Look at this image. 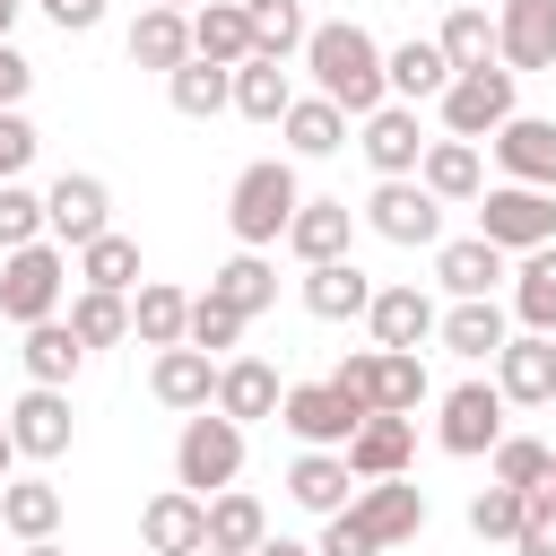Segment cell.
<instances>
[{
    "instance_id": "61",
    "label": "cell",
    "mask_w": 556,
    "mask_h": 556,
    "mask_svg": "<svg viewBox=\"0 0 556 556\" xmlns=\"http://www.w3.org/2000/svg\"><path fill=\"white\" fill-rule=\"evenodd\" d=\"M547 486H556V460H547Z\"/></svg>"
},
{
    "instance_id": "20",
    "label": "cell",
    "mask_w": 556,
    "mask_h": 556,
    "mask_svg": "<svg viewBox=\"0 0 556 556\" xmlns=\"http://www.w3.org/2000/svg\"><path fill=\"white\" fill-rule=\"evenodd\" d=\"M434 278H443V295H495L513 278V252H495L486 235H452V243H434Z\"/></svg>"
},
{
    "instance_id": "12",
    "label": "cell",
    "mask_w": 556,
    "mask_h": 556,
    "mask_svg": "<svg viewBox=\"0 0 556 556\" xmlns=\"http://www.w3.org/2000/svg\"><path fill=\"white\" fill-rule=\"evenodd\" d=\"M486 365H495L504 408H547V400H556V339H547V330H513Z\"/></svg>"
},
{
    "instance_id": "19",
    "label": "cell",
    "mask_w": 556,
    "mask_h": 556,
    "mask_svg": "<svg viewBox=\"0 0 556 556\" xmlns=\"http://www.w3.org/2000/svg\"><path fill=\"white\" fill-rule=\"evenodd\" d=\"M304 269L313 261H348V243H356V208L348 200H295V217H287V235H278Z\"/></svg>"
},
{
    "instance_id": "60",
    "label": "cell",
    "mask_w": 556,
    "mask_h": 556,
    "mask_svg": "<svg viewBox=\"0 0 556 556\" xmlns=\"http://www.w3.org/2000/svg\"><path fill=\"white\" fill-rule=\"evenodd\" d=\"M191 556H226V547H191Z\"/></svg>"
},
{
    "instance_id": "53",
    "label": "cell",
    "mask_w": 556,
    "mask_h": 556,
    "mask_svg": "<svg viewBox=\"0 0 556 556\" xmlns=\"http://www.w3.org/2000/svg\"><path fill=\"white\" fill-rule=\"evenodd\" d=\"M35 9H43L61 35H96V26H104V0H35Z\"/></svg>"
},
{
    "instance_id": "39",
    "label": "cell",
    "mask_w": 556,
    "mask_h": 556,
    "mask_svg": "<svg viewBox=\"0 0 556 556\" xmlns=\"http://www.w3.org/2000/svg\"><path fill=\"white\" fill-rule=\"evenodd\" d=\"M513 321H521V330H547V339H556V243L521 252V269H513Z\"/></svg>"
},
{
    "instance_id": "25",
    "label": "cell",
    "mask_w": 556,
    "mask_h": 556,
    "mask_svg": "<svg viewBox=\"0 0 556 556\" xmlns=\"http://www.w3.org/2000/svg\"><path fill=\"white\" fill-rule=\"evenodd\" d=\"M365 330H374V348H426L434 339V295L426 287H374Z\"/></svg>"
},
{
    "instance_id": "32",
    "label": "cell",
    "mask_w": 556,
    "mask_h": 556,
    "mask_svg": "<svg viewBox=\"0 0 556 556\" xmlns=\"http://www.w3.org/2000/svg\"><path fill=\"white\" fill-rule=\"evenodd\" d=\"M165 96H174V113L182 122H217L226 104H235V70H217V61H182V70H165Z\"/></svg>"
},
{
    "instance_id": "10",
    "label": "cell",
    "mask_w": 556,
    "mask_h": 556,
    "mask_svg": "<svg viewBox=\"0 0 556 556\" xmlns=\"http://www.w3.org/2000/svg\"><path fill=\"white\" fill-rule=\"evenodd\" d=\"M0 417H9L17 460H61V452H70V426H78V417H70V391H52V382H26Z\"/></svg>"
},
{
    "instance_id": "5",
    "label": "cell",
    "mask_w": 556,
    "mask_h": 556,
    "mask_svg": "<svg viewBox=\"0 0 556 556\" xmlns=\"http://www.w3.org/2000/svg\"><path fill=\"white\" fill-rule=\"evenodd\" d=\"M478 235L495 243V252H539V243H556V191H539V182H486L478 191Z\"/></svg>"
},
{
    "instance_id": "6",
    "label": "cell",
    "mask_w": 556,
    "mask_h": 556,
    "mask_svg": "<svg viewBox=\"0 0 556 556\" xmlns=\"http://www.w3.org/2000/svg\"><path fill=\"white\" fill-rule=\"evenodd\" d=\"M434 104H443V139H495V130L521 113L504 61H486V70H452V87H443Z\"/></svg>"
},
{
    "instance_id": "51",
    "label": "cell",
    "mask_w": 556,
    "mask_h": 556,
    "mask_svg": "<svg viewBox=\"0 0 556 556\" xmlns=\"http://www.w3.org/2000/svg\"><path fill=\"white\" fill-rule=\"evenodd\" d=\"M35 148H43V139H35V122H26L17 104H0V182H17V174L35 165Z\"/></svg>"
},
{
    "instance_id": "52",
    "label": "cell",
    "mask_w": 556,
    "mask_h": 556,
    "mask_svg": "<svg viewBox=\"0 0 556 556\" xmlns=\"http://www.w3.org/2000/svg\"><path fill=\"white\" fill-rule=\"evenodd\" d=\"M313 556H382V547H374V530H365L356 513H321V539H313Z\"/></svg>"
},
{
    "instance_id": "13",
    "label": "cell",
    "mask_w": 556,
    "mask_h": 556,
    "mask_svg": "<svg viewBox=\"0 0 556 556\" xmlns=\"http://www.w3.org/2000/svg\"><path fill=\"white\" fill-rule=\"evenodd\" d=\"M356 417H365V408H348L330 382H287V391H278V426H287L295 443H313V452H339V443L356 434Z\"/></svg>"
},
{
    "instance_id": "9",
    "label": "cell",
    "mask_w": 556,
    "mask_h": 556,
    "mask_svg": "<svg viewBox=\"0 0 556 556\" xmlns=\"http://www.w3.org/2000/svg\"><path fill=\"white\" fill-rule=\"evenodd\" d=\"M104 226H113V191H104V174H61V182L43 191V235H52L61 252L96 243Z\"/></svg>"
},
{
    "instance_id": "40",
    "label": "cell",
    "mask_w": 556,
    "mask_h": 556,
    "mask_svg": "<svg viewBox=\"0 0 556 556\" xmlns=\"http://www.w3.org/2000/svg\"><path fill=\"white\" fill-rule=\"evenodd\" d=\"M61 321L78 330V348H87V356H96V348H122V339H130V295H104V287H78Z\"/></svg>"
},
{
    "instance_id": "48",
    "label": "cell",
    "mask_w": 556,
    "mask_h": 556,
    "mask_svg": "<svg viewBox=\"0 0 556 556\" xmlns=\"http://www.w3.org/2000/svg\"><path fill=\"white\" fill-rule=\"evenodd\" d=\"M35 235H43V191L0 182V252H17V243H35Z\"/></svg>"
},
{
    "instance_id": "59",
    "label": "cell",
    "mask_w": 556,
    "mask_h": 556,
    "mask_svg": "<svg viewBox=\"0 0 556 556\" xmlns=\"http://www.w3.org/2000/svg\"><path fill=\"white\" fill-rule=\"evenodd\" d=\"M156 9H200V0H156Z\"/></svg>"
},
{
    "instance_id": "11",
    "label": "cell",
    "mask_w": 556,
    "mask_h": 556,
    "mask_svg": "<svg viewBox=\"0 0 556 556\" xmlns=\"http://www.w3.org/2000/svg\"><path fill=\"white\" fill-rule=\"evenodd\" d=\"M348 513L374 530V547H408L417 530H426V486L400 469V478H365L356 495H348Z\"/></svg>"
},
{
    "instance_id": "58",
    "label": "cell",
    "mask_w": 556,
    "mask_h": 556,
    "mask_svg": "<svg viewBox=\"0 0 556 556\" xmlns=\"http://www.w3.org/2000/svg\"><path fill=\"white\" fill-rule=\"evenodd\" d=\"M17 9H26V0H0V43H9V26H17Z\"/></svg>"
},
{
    "instance_id": "56",
    "label": "cell",
    "mask_w": 556,
    "mask_h": 556,
    "mask_svg": "<svg viewBox=\"0 0 556 556\" xmlns=\"http://www.w3.org/2000/svg\"><path fill=\"white\" fill-rule=\"evenodd\" d=\"M17 556H70L61 539H17Z\"/></svg>"
},
{
    "instance_id": "21",
    "label": "cell",
    "mask_w": 556,
    "mask_h": 556,
    "mask_svg": "<svg viewBox=\"0 0 556 556\" xmlns=\"http://www.w3.org/2000/svg\"><path fill=\"white\" fill-rule=\"evenodd\" d=\"M434 339H443L452 356L486 365V356L513 339V321H504V304H495V295H452V313H434Z\"/></svg>"
},
{
    "instance_id": "16",
    "label": "cell",
    "mask_w": 556,
    "mask_h": 556,
    "mask_svg": "<svg viewBox=\"0 0 556 556\" xmlns=\"http://www.w3.org/2000/svg\"><path fill=\"white\" fill-rule=\"evenodd\" d=\"M408 452H417V417H356V434L339 443V460H348V478L365 486V478H400L408 469Z\"/></svg>"
},
{
    "instance_id": "26",
    "label": "cell",
    "mask_w": 556,
    "mask_h": 556,
    "mask_svg": "<svg viewBox=\"0 0 556 556\" xmlns=\"http://www.w3.org/2000/svg\"><path fill=\"white\" fill-rule=\"evenodd\" d=\"M182 61H191V9H156V0H148V9L130 17V70H156V78H165V70H182Z\"/></svg>"
},
{
    "instance_id": "42",
    "label": "cell",
    "mask_w": 556,
    "mask_h": 556,
    "mask_svg": "<svg viewBox=\"0 0 556 556\" xmlns=\"http://www.w3.org/2000/svg\"><path fill=\"white\" fill-rule=\"evenodd\" d=\"M208 295H217V304H235V313L252 321V313H269V304H278V269H269L261 252H235V261L208 278Z\"/></svg>"
},
{
    "instance_id": "17",
    "label": "cell",
    "mask_w": 556,
    "mask_h": 556,
    "mask_svg": "<svg viewBox=\"0 0 556 556\" xmlns=\"http://www.w3.org/2000/svg\"><path fill=\"white\" fill-rule=\"evenodd\" d=\"M139 547H148V556H191V547H208V495H191V486L148 495V513H139Z\"/></svg>"
},
{
    "instance_id": "46",
    "label": "cell",
    "mask_w": 556,
    "mask_h": 556,
    "mask_svg": "<svg viewBox=\"0 0 556 556\" xmlns=\"http://www.w3.org/2000/svg\"><path fill=\"white\" fill-rule=\"evenodd\" d=\"M182 339L217 356V348H235V339H243V313H235V304H217V295H191V313H182Z\"/></svg>"
},
{
    "instance_id": "45",
    "label": "cell",
    "mask_w": 556,
    "mask_h": 556,
    "mask_svg": "<svg viewBox=\"0 0 556 556\" xmlns=\"http://www.w3.org/2000/svg\"><path fill=\"white\" fill-rule=\"evenodd\" d=\"M486 460H495V486H521V495H530V486H547L556 443H539V434H495V452H486Z\"/></svg>"
},
{
    "instance_id": "3",
    "label": "cell",
    "mask_w": 556,
    "mask_h": 556,
    "mask_svg": "<svg viewBox=\"0 0 556 556\" xmlns=\"http://www.w3.org/2000/svg\"><path fill=\"white\" fill-rule=\"evenodd\" d=\"M61 287H70V252L52 243V235H35V243H17V252H0V321H52L61 313Z\"/></svg>"
},
{
    "instance_id": "22",
    "label": "cell",
    "mask_w": 556,
    "mask_h": 556,
    "mask_svg": "<svg viewBox=\"0 0 556 556\" xmlns=\"http://www.w3.org/2000/svg\"><path fill=\"white\" fill-rule=\"evenodd\" d=\"M148 391H156L165 408H182V417H191V408H208V400H217V356H208V348H191V339H182V348H156Z\"/></svg>"
},
{
    "instance_id": "4",
    "label": "cell",
    "mask_w": 556,
    "mask_h": 556,
    "mask_svg": "<svg viewBox=\"0 0 556 556\" xmlns=\"http://www.w3.org/2000/svg\"><path fill=\"white\" fill-rule=\"evenodd\" d=\"M235 478H243V426L217 417V408H191L182 434H174V486L217 495V486H235Z\"/></svg>"
},
{
    "instance_id": "55",
    "label": "cell",
    "mask_w": 556,
    "mask_h": 556,
    "mask_svg": "<svg viewBox=\"0 0 556 556\" xmlns=\"http://www.w3.org/2000/svg\"><path fill=\"white\" fill-rule=\"evenodd\" d=\"M252 556H313V547H304V539H261Z\"/></svg>"
},
{
    "instance_id": "43",
    "label": "cell",
    "mask_w": 556,
    "mask_h": 556,
    "mask_svg": "<svg viewBox=\"0 0 556 556\" xmlns=\"http://www.w3.org/2000/svg\"><path fill=\"white\" fill-rule=\"evenodd\" d=\"M243 17H252V52H269V61H295L313 35L304 0H243Z\"/></svg>"
},
{
    "instance_id": "15",
    "label": "cell",
    "mask_w": 556,
    "mask_h": 556,
    "mask_svg": "<svg viewBox=\"0 0 556 556\" xmlns=\"http://www.w3.org/2000/svg\"><path fill=\"white\" fill-rule=\"evenodd\" d=\"M356 148H365V165H374V182H391V174H417V156H426V130H417V104H374L365 122H356Z\"/></svg>"
},
{
    "instance_id": "27",
    "label": "cell",
    "mask_w": 556,
    "mask_h": 556,
    "mask_svg": "<svg viewBox=\"0 0 556 556\" xmlns=\"http://www.w3.org/2000/svg\"><path fill=\"white\" fill-rule=\"evenodd\" d=\"M365 304H374V278L356 261H313L304 269V313L313 321H365Z\"/></svg>"
},
{
    "instance_id": "33",
    "label": "cell",
    "mask_w": 556,
    "mask_h": 556,
    "mask_svg": "<svg viewBox=\"0 0 556 556\" xmlns=\"http://www.w3.org/2000/svg\"><path fill=\"white\" fill-rule=\"evenodd\" d=\"M182 313H191L182 287H165V278H139L130 287V339L139 348H182Z\"/></svg>"
},
{
    "instance_id": "1",
    "label": "cell",
    "mask_w": 556,
    "mask_h": 556,
    "mask_svg": "<svg viewBox=\"0 0 556 556\" xmlns=\"http://www.w3.org/2000/svg\"><path fill=\"white\" fill-rule=\"evenodd\" d=\"M304 70H313V96H330L348 122H365L374 104H391V87H382V43H374L356 17L313 26V35H304Z\"/></svg>"
},
{
    "instance_id": "57",
    "label": "cell",
    "mask_w": 556,
    "mask_h": 556,
    "mask_svg": "<svg viewBox=\"0 0 556 556\" xmlns=\"http://www.w3.org/2000/svg\"><path fill=\"white\" fill-rule=\"evenodd\" d=\"M17 469V443H9V417H0V478Z\"/></svg>"
},
{
    "instance_id": "34",
    "label": "cell",
    "mask_w": 556,
    "mask_h": 556,
    "mask_svg": "<svg viewBox=\"0 0 556 556\" xmlns=\"http://www.w3.org/2000/svg\"><path fill=\"white\" fill-rule=\"evenodd\" d=\"M426 400H434L426 356H417V348H382V356H374V408H382V417H417Z\"/></svg>"
},
{
    "instance_id": "7",
    "label": "cell",
    "mask_w": 556,
    "mask_h": 556,
    "mask_svg": "<svg viewBox=\"0 0 556 556\" xmlns=\"http://www.w3.org/2000/svg\"><path fill=\"white\" fill-rule=\"evenodd\" d=\"M495 434H504V391H495V374H486V382H452V391L434 400V443H443L452 460L495 452Z\"/></svg>"
},
{
    "instance_id": "49",
    "label": "cell",
    "mask_w": 556,
    "mask_h": 556,
    "mask_svg": "<svg viewBox=\"0 0 556 556\" xmlns=\"http://www.w3.org/2000/svg\"><path fill=\"white\" fill-rule=\"evenodd\" d=\"M513 556H556V486H530V495H521V530H513Z\"/></svg>"
},
{
    "instance_id": "62",
    "label": "cell",
    "mask_w": 556,
    "mask_h": 556,
    "mask_svg": "<svg viewBox=\"0 0 556 556\" xmlns=\"http://www.w3.org/2000/svg\"><path fill=\"white\" fill-rule=\"evenodd\" d=\"M139 556H148V547H139Z\"/></svg>"
},
{
    "instance_id": "14",
    "label": "cell",
    "mask_w": 556,
    "mask_h": 556,
    "mask_svg": "<svg viewBox=\"0 0 556 556\" xmlns=\"http://www.w3.org/2000/svg\"><path fill=\"white\" fill-rule=\"evenodd\" d=\"M495 61H504L513 78L556 70V0H504V9H495Z\"/></svg>"
},
{
    "instance_id": "8",
    "label": "cell",
    "mask_w": 556,
    "mask_h": 556,
    "mask_svg": "<svg viewBox=\"0 0 556 556\" xmlns=\"http://www.w3.org/2000/svg\"><path fill=\"white\" fill-rule=\"evenodd\" d=\"M365 226H374L382 243L417 252V243H443V200H434L417 174H391V182H374V200H365Z\"/></svg>"
},
{
    "instance_id": "41",
    "label": "cell",
    "mask_w": 556,
    "mask_h": 556,
    "mask_svg": "<svg viewBox=\"0 0 556 556\" xmlns=\"http://www.w3.org/2000/svg\"><path fill=\"white\" fill-rule=\"evenodd\" d=\"M78 287H104V295H130L139 287V243L130 235H96V243H78Z\"/></svg>"
},
{
    "instance_id": "23",
    "label": "cell",
    "mask_w": 556,
    "mask_h": 556,
    "mask_svg": "<svg viewBox=\"0 0 556 556\" xmlns=\"http://www.w3.org/2000/svg\"><path fill=\"white\" fill-rule=\"evenodd\" d=\"M278 391H287V382H278V365H269V356H226V365H217V400H208V408H217V417H235V426H252V417H278Z\"/></svg>"
},
{
    "instance_id": "36",
    "label": "cell",
    "mask_w": 556,
    "mask_h": 556,
    "mask_svg": "<svg viewBox=\"0 0 556 556\" xmlns=\"http://www.w3.org/2000/svg\"><path fill=\"white\" fill-rule=\"evenodd\" d=\"M287 104H295V78H287V61H269V52L235 61V113H243V122H278Z\"/></svg>"
},
{
    "instance_id": "29",
    "label": "cell",
    "mask_w": 556,
    "mask_h": 556,
    "mask_svg": "<svg viewBox=\"0 0 556 556\" xmlns=\"http://www.w3.org/2000/svg\"><path fill=\"white\" fill-rule=\"evenodd\" d=\"M17 365H26V382H52V391H70V382H78V365H87V348H78V330L52 313V321H26V348H17Z\"/></svg>"
},
{
    "instance_id": "28",
    "label": "cell",
    "mask_w": 556,
    "mask_h": 556,
    "mask_svg": "<svg viewBox=\"0 0 556 556\" xmlns=\"http://www.w3.org/2000/svg\"><path fill=\"white\" fill-rule=\"evenodd\" d=\"M417 182L452 208V200H478L486 191V165H478V139H426V156H417Z\"/></svg>"
},
{
    "instance_id": "35",
    "label": "cell",
    "mask_w": 556,
    "mask_h": 556,
    "mask_svg": "<svg viewBox=\"0 0 556 556\" xmlns=\"http://www.w3.org/2000/svg\"><path fill=\"white\" fill-rule=\"evenodd\" d=\"M0 530L9 539H52L61 530V486L52 478H0Z\"/></svg>"
},
{
    "instance_id": "44",
    "label": "cell",
    "mask_w": 556,
    "mask_h": 556,
    "mask_svg": "<svg viewBox=\"0 0 556 556\" xmlns=\"http://www.w3.org/2000/svg\"><path fill=\"white\" fill-rule=\"evenodd\" d=\"M434 43H443V61H452V70H486V61H495V17L460 0V9L434 26Z\"/></svg>"
},
{
    "instance_id": "24",
    "label": "cell",
    "mask_w": 556,
    "mask_h": 556,
    "mask_svg": "<svg viewBox=\"0 0 556 556\" xmlns=\"http://www.w3.org/2000/svg\"><path fill=\"white\" fill-rule=\"evenodd\" d=\"M382 87H391L400 104H434V96L452 87V61H443V43H434V35H408V43H391V52H382Z\"/></svg>"
},
{
    "instance_id": "38",
    "label": "cell",
    "mask_w": 556,
    "mask_h": 556,
    "mask_svg": "<svg viewBox=\"0 0 556 556\" xmlns=\"http://www.w3.org/2000/svg\"><path fill=\"white\" fill-rule=\"evenodd\" d=\"M269 539V513H261V495H243V486H217L208 495V547H226V556H252Z\"/></svg>"
},
{
    "instance_id": "2",
    "label": "cell",
    "mask_w": 556,
    "mask_h": 556,
    "mask_svg": "<svg viewBox=\"0 0 556 556\" xmlns=\"http://www.w3.org/2000/svg\"><path fill=\"white\" fill-rule=\"evenodd\" d=\"M295 200H304V182H295V165H287V156L243 165V174H235V191H226V226H235V243H243V252H269V243L287 235Z\"/></svg>"
},
{
    "instance_id": "37",
    "label": "cell",
    "mask_w": 556,
    "mask_h": 556,
    "mask_svg": "<svg viewBox=\"0 0 556 556\" xmlns=\"http://www.w3.org/2000/svg\"><path fill=\"white\" fill-rule=\"evenodd\" d=\"M278 130H287L295 156H339V148H348V113H339L330 96H295V104L278 113Z\"/></svg>"
},
{
    "instance_id": "50",
    "label": "cell",
    "mask_w": 556,
    "mask_h": 556,
    "mask_svg": "<svg viewBox=\"0 0 556 556\" xmlns=\"http://www.w3.org/2000/svg\"><path fill=\"white\" fill-rule=\"evenodd\" d=\"M374 356H382V348H348V356L330 365V391H339L348 408H365V417H374Z\"/></svg>"
},
{
    "instance_id": "54",
    "label": "cell",
    "mask_w": 556,
    "mask_h": 556,
    "mask_svg": "<svg viewBox=\"0 0 556 556\" xmlns=\"http://www.w3.org/2000/svg\"><path fill=\"white\" fill-rule=\"evenodd\" d=\"M26 87H35V61L17 43H0V104H26Z\"/></svg>"
},
{
    "instance_id": "18",
    "label": "cell",
    "mask_w": 556,
    "mask_h": 556,
    "mask_svg": "<svg viewBox=\"0 0 556 556\" xmlns=\"http://www.w3.org/2000/svg\"><path fill=\"white\" fill-rule=\"evenodd\" d=\"M486 148H495L504 182H539V191H556V122H547V113H513Z\"/></svg>"
},
{
    "instance_id": "31",
    "label": "cell",
    "mask_w": 556,
    "mask_h": 556,
    "mask_svg": "<svg viewBox=\"0 0 556 556\" xmlns=\"http://www.w3.org/2000/svg\"><path fill=\"white\" fill-rule=\"evenodd\" d=\"M287 495H295L304 513H348L356 478H348V460H339V452H313V443H304V452L287 460Z\"/></svg>"
},
{
    "instance_id": "30",
    "label": "cell",
    "mask_w": 556,
    "mask_h": 556,
    "mask_svg": "<svg viewBox=\"0 0 556 556\" xmlns=\"http://www.w3.org/2000/svg\"><path fill=\"white\" fill-rule=\"evenodd\" d=\"M191 52L217 61V70L252 61V17H243V0H200V9H191Z\"/></svg>"
},
{
    "instance_id": "47",
    "label": "cell",
    "mask_w": 556,
    "mask_h": 556,
    "mask_svg": "<svg viewBox=\"0 0 556 556\" xmlns=\"http://www.w3.org/2000/svg\"><path fill=\"white\" fill-rule=\"evenodd\" d=\"M469 530H478V539H504V547H513V530H521V486H495V478H486V486L469 495Z\"/></svg>"
}]
</instances>
